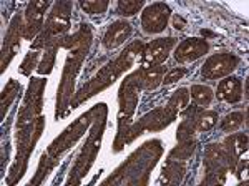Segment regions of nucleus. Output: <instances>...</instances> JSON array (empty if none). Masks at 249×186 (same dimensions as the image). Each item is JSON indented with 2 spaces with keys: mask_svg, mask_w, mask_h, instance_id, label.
Wrapping results in <instances>:
<instances>
[{
  "mask_svg": "<svg viewBox=\"0 0 249 186\" xmlns=\"http://www.w3.org/2000/svg\"><path fill=\"white\" fill-rule=\"evenodd\" d=\"M236 63H238V60L231 55H226V54L214 55L206 62V65L203 68V75L211 80L221 78V76L231 74V72L234 70Z\"/></svg>",
  "mask_w": 249,
  "mask_h": 186,
  "instance_id": "obj_1",
  "label": "nucleus"
},
{
  "mask_svg": "<svg viewBox=\"0 0 249 186\" xmlns=\"http://www.w3.org/2000/svg\"><path fill=\"white\" fill-rule=\"evenodd\" d=\"M168 22V7L156 3L143 12L142 23L146 32H161Z\"/></svg>",
  "mask_w": 249,
  "mask_h": 186,
  "instance_id": "obj_2",
  "label": "nucleus"
},
{
  "mask_svg": "<svg viewBox=\"0 0 249 186\" xmlns=\"http://www.w3.org/2000/svg\"><path fill=\"white\" fill-rule=\"evenodd\" d=\"M208 50V43L199 38H190L183 42L181 45L176 48L175 56L178 62H193L203 56Z\"/></svg>",
  "mask_w": 249,
  "mask_h": 186,
  "instance_id": "obj_3",
  "label": "nucleus"
},
{
  "mask_svg": "<svg viewBox=\"0 0 249 186\" xmlns=\"http://www.w3.org/2000/svg\"><path fill=\"white\" fill-rule=\"evenodd\" d=\"M173 47V38L166 40H156V42L150 43L144 50V62L146 63H161L163 60H166L168 52Z\"/></svg>",
  "mask_w": 249,
  "mask_h": 186,
  "instance_id": "obj_4",
  "label": "nucleus"
},
{
  "mask_svg": "<svg viewBox=\"0 0 249 186\" xmlns=\"http://www.w3.org/2000/svg\"><path fill=\"white\" fill-rule=\"evenodd\" d=\"M218 95L228 103H236L241 100V83L238 78H226L219 83Z\"/></svg>",
  "mask_w": 249,
  "mask_h": 186,
  "instance_id": "obj_5",
  "label": "nucleus"
},
{
  "mask_svg": "<svg viewBox=\"0 0 249 186\" xmlns=\"http://www.w3.org/2000/svg\"><path fill=\"white\" fill-rule=\"evenodd\" d=\"M130 32H131V27L128 25V23H124V22L115 23V25L107 32V35H105V45L107 47H116V45H120V43H122L123 40L128 37V34H130Z\"/></svg>",
  "mask_w": 249,
  "mask_h": 186,
  "instance_id": "obj_6",
  "label": "nucleus"
},
{
  "mask_svg": "<svg viewBox=\"0 0 249 186\" xmlns=\"http://www.w3.org/2000/svg\"><path fill=\"white\" fill-rule=\"evenodd\" d=\"M191 98L199 107H208L213 100V92L208 87H204V85H195L191 88Z\"/></svg>",
  "mask_w": 249,
  "mask_h": 186,
  "instance_id": "obj_7",
  "label": "nucleus"
},
{
  "mask_svg": "<svg viewBox=\"0 0 249 186\" xmlns=\"http://www.w3.org/2000/svg\"><path fill=\"white\" fill-rule=\"evenodd\" d=\"M244 120V115L239 112L236 113H231V115H228L226 118L223 120V130L224 131H234L236 128L241 127V123H243Z\"/></svg>",
  "mask_w": 249,
  "mask_h": 186,
  "instance_id": "obj_8",
  "label": "nucleus"
},
{
  "mask_svg": "<svg viewBox=\"0 0 249 186\" xmlns=\"http://www.w3.org/2000/svg\"><path fill=\"white\" fill-rule=\"evenodd\" d=\"M218 121V115L214 112H204L201 116L198 118V130L199 131H206L213 128Z\"/></svg>",
  "mask_w": 249,
  "mask_h": 186,
  "instance_id": "obj_9",
  "label": "nucleus"
},
{
  "mask_svg": "<svg viewBox=\"0 0 249 186\" xmlns=\"http://www.w3.org/2000/svg\"><path fill=\"white\" fill-rule=\"evenodd\" d=\"M161 80H163V67H151V70H148V74H146L148 87L155 88Z\"/></svg>",
  "mask_w": 249,
  "mask_h": 186,
  "instance_id": "obj_10",
  "label": "nucleus"
},
{
  "mask_svg": "<svg viewBox=\"0 0 249 186\" xmlns=\"http://www.w3.org/2000/svg\"><path fill=\"white\" fill-rule=\"evenodd\" d=\"M188 100H190V96H188V92L186 90H179L175 96H173L171 107L175 108V110L181 112V110H184V108L188 107Z\"/></svg>",
  "mask_w": 249,
  "mask_h": 186,
  "instance_id": "obj_11",
  "label": "nucleus"
},
{
  "mask_svg": "<svg viewBox=\"0 0 249 186\" xmlns=\"http://www.w3.org/2000/svg\"><path fill=\"white\" fill-rule=\"evenodd\" d=\"M184 74H186V70H184V68H175V70H171L170 74L164 76L163 82H164V85H171V83H175L176 80L183 78Z\"/></svg>",
  "mask_w": 249,
  "mask_h": 186,
  "instance_id": "obj_12",
  "label": "nucleus"
},
{
  "mask_svg": "<svg viewBox=\"0 0 249 186\" xmlns=\"http://www.w3.org/2000/svg\"><path fill=\"white\" fill-rule=\"evenodd\" d=\"M140 5H142L140 2H122L120 3V9L124 12V15H131L140 9Z\"/></svg>",
  "mask_w": 249,
  "mask_h": 186,
  "instance_id": "obj_13",
  "label": "nucleus"
},
{
  "mask_svg": "<svg viewBox=\"0 0 249 186\" xmlns=\"http://www.w3.org/2000/svg\"><path fill=\"white\" fill-rule=\"evenodd\" d=\"M175 25H176V28H179V30H183L186 23H184V20H183L181 17H175Z\"/></svg>",
  "mask_w": 249,
  "mask_h": 186,
  "instance_id": "obj_14",
  "label": "nucleus"
}]
</instances>
